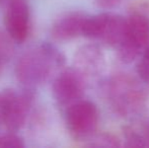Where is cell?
<instances>
[{
  "mask_svg": "<svg viewBox=\"0 0 149 148\" xmlns=\"http://www.w3.org/2000/svg\"><path fill=\"white\" fill-rule=\"evenodd\" d=\"M146 84L139 76L117 73L102 84L104 99L116 115L122 118H135L144 111L148 101Z\"/></svg>",
  "mask_w": 149,
  "mask_h": 148,
  "instance_id": "cell-1",
  "label": "cell"
},
{
  "mask_svg": "<svg viewBox=\"0 0 149 148\" xmlns=\"http://www.w3.org/2000/svg\"><path fill=\"white\" fill-rule=\"evenodd\" d=\"M66 64L64 54L53 44L43 42L26 51L15 65V76L22 87L36 89Z\"/></svg>",
  "mask_w": 149,
  "mask_h": 148,
  "instance_id": "cell-2",
  "label": "cell"
},
{
  "mask_svg": "<svg viewBox=\"0 0 149 148\" xmlns=\"http://www.w3.org/2000/svg\"><path fill=\"white\" fill-rule=\"evenodd\" d=\"M35 101V89L0 90V127L6 132H16L26 123Z\"/></svg>",
  "mask_w": 149,
  "mask_h": 148,
  "instance_id": "cell-3",
  "label": "cell"
},
{
  "mask_svg": "<svg viewBox=\"0 0 149 148\" xmlns=\"http://www.w3.org/2000/svg\"><path fill=\"white\" fill-rule=\"evenodd\" d=\"M149 48V16L143 11H133L126 17L125 35L117 48L122 62L129 64L139 59Z\"/></svg>",
  "mask_w": 149,
  "mask_h": 148,
  "instance_id": "cell-4",
  "label": "cell"
},
{
  "mask_svg": "<svg viewBox=\"0 0 149 148\" xmlns=\"http://www.w3.org/2000/svg\"><path fill=\"white\" fill-rule=\"evenodd\" d=\"M126 17L112 12H102L92 16L88 15L83 37L117 49L124 39Z\"/></svg>",
  "mask_w": 149,
  "mask_h": 148,
  "instance_id": "cell-5",
  "label": "cell"
},
{
  "mask_svg": "<svg viewBox=\"0 0 149 148\" xmlns=\"http://www.w3.org/2000/svg\"><path fill=\"white\" fill-rule=\"evenodd\" d=\"M64 118L70 136L76 141L86 142L96 133L100 113L92 101L82 99L65 110Z\"/></svg>",
  "mask_w": 149,
  "mask_h": 148,
  "instance_id": "cell-6",
  "label": "cell"
},
{
  "mask_svg": "<svg viewBox=\"0 0 149 148\" xmlns=\"http://www.w3.org/2000/svg\"><path fill=\"white\" fill-rule=\"evenodd\" d=\"M86 81L74 68L62 69L52 83V93L56 104L65 111L68 107L83 99Z\"/></svg>",
  "mask_w": 149,
  "mask_h": 148,
  "instance_id": "cell-7",
  "label": "cell"
},
{
  "mask_svg": "<svg viewBox=\"0 0 149 148\" xmlns=\"http://www.w3.org/2000/svg\"><path fill=\"white\" fill-rule=\"evenodd\" d=\"M72 67L86 83L97 80L106 71V56L100 46L96 44H86L76 50Z\"/></svg>",
  "mask_w": 149,
  "mask_h": 148,
  "instance_id": "cell-8",
  "label": "cell"
},
{
  "mask_svg": "<svg viewBox=\"0 0 149 148\" xmlns=\"http://www.w3.org/2000/svg\"><path fill=\"white\" fill-rule=\"evenodd\" d=\"M4 26L7 36L13 43L22 44L28 39L31 28V13L26 0H8Z\"/></svg>",
  "mask_w": 149,
  "mask_h": 148,
  "instance_id": "cell-9",
  "label": "cell"
},
{
  "mask_svg": "<svg viewBox=\"0 0 149 148\" xmlns=\"http://www.w3.org/2000/svg\"><path fill=\"white\" fill-rule=\"evenodd\" d=\"M87 17L88 15L80 11H70L62 14L52 24V37L57 41H70L83 37Z\"/></svg>",
  "mask_w": 149,
  "mask_h": 148,
  "instance_id": "cell-10",
  "label": "cell"
},
{
  "mask_svg": "<svg viewBox=\"0 0 149 148\" xmlns=\"http://www.w3.org/2000/svg\"><path fill=\"white\" fill-rule=\"evenodd\" d=\"M124 146L149 148V118L135 117L123 128Z\"/></svg>",
  "mask_w": 149,
  "mask_h": 148,
  "instance_id": "cell-11",
  "label": "cell"
},
{
  "mask_svg": "<svg viewBox=\"0 0 149 148\" xmlns=\"http://www.w3.org/2000/svg\"><path fill=\"white\" fill-rule=\"evenodd\" d=\"M89 147H120L122 143L120 139L111 133H95L85 143Z\"/></svg>",
  "mask_w": 149,
  "mask_h": 148,
  "instance_id": "cell-12",
  "label": "cell"
},
{
  "mask_svg": "<svg viewBox=\"0 0 149 148\" xmlns=\"http://www.w3.org/2000/svg\"><path fill=\"white\" fill-rule=\"evenodd\" d=\"M13 42L9 37L0 33V69L3 67L5 63H7L12 55V44Z\"/></svg>",
  "mask_w": 149,
  "mask_h": 148,
  "instance_id": "cell-13",
  "label": "cell"
},
{
  "mask_svg": "<svg viewBox=\"0 0 149 148\" xmlns=\"http://www.w3.org/2000/svg\"><path fill=\"white\" fill-rule=\"evenodd\" d=\"M136 72L137 76L149 84V48L143 52V54L137 60Z\"/></svg>",
  "mask_w": 149,
  "mask_h": 148,
  "instance_id": "cell-14",
  "label": "cell"
},
{
  "mask_svg": "<svg viewBox=\"0 0 149 148\" xmlns=\"http://www.w3.org/2000/svg\"><path fill=\"white\" fill-rule=\"evenodd\" d=\"M26 146L24 139L19 137L15 132H8L0 134V147L22 148Z\"/></svg>",
  "mask_w": 149,
  "mask_h": 148,
  "instance_id": "cell-15",
  "label": "cell"
},
{
  "mask_svg": "<svg viewBox=\"0 0 149 148\" xmlns=\"http://www.w3.org/2000/svg\"><path fill=\"white\" fill-rule=\"evenodd\" d=\"M92 1L102 9H112L118 6L122 0H92Z\"/></svg>",
  "mask_w": 149,
  "mask_h": 148,
  "instance_id": "cell-16",
  "label": "cell"
}]
</instances>
